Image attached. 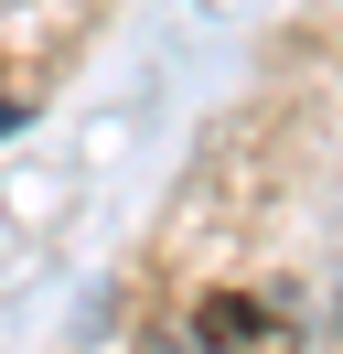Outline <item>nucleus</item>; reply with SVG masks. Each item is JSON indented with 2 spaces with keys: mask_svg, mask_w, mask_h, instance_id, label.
<instances>
[{
  "mask_svg": "<svg viewBox=\"0 0 343 354\" xmlns=\"http://www.w3.org/2000/svg\"><path fill=\"white\" fill-rule=\"evenodd\" d=\"M172 354H300V344H290V311L247 301V290H214V301H193V311H183Z\"/></svg>",
  "mask_w": 343,
  "mask_h": 354,
  "instance_id": "1",
  "label": "nucleus"
},
{
  "mask_svg": "<svg viewBox=\"0 0 343 354\" xmlns=\"http://www.w3.org/2000/svg\"><path fill=\"white\" fill-rule=\"evenodd\" d=\"M0 118H11V97H0Z\"/></svg>",
  "mask_w": 343,
  "mask_h": 354,
  "instance_id": "2",
  "label": "nucleus"
}]
</instances>
